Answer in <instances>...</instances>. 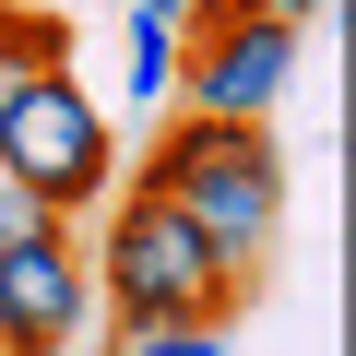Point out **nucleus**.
I'll use <instances>...</instances> for the list:
<instances>
[{
  "instance_id": "nucleus-1",
  "label": "nucleus",
  "mask_w": 356,
  "mask_h": 356,
  "mask_svg": "<svg viewBox=\"0 0 356 356\" xmlns=\"http://www.w3.org/2000/svg\"><path fill=\"white\" fill-rule=\"evenodd\" d=\"M143 191H166L214 238V261L250 285L273 261V238H285V143H273V119H202V107H178V131H154V154H143Z\"/></svg>"
},
{
  "instance_id": "nucleus-2",
  "label": "nucleus",
  "mask_w": 356,
  "mask_h": 356,
  "mask_svg": "<svg viewBox=\"0 0 356 356\" xmlns=\"http://www.w3.org/2000/svg\"><path fill=\"white\" fill-rule=\"evenodd\" d=\"M83 273H95V309H107V332H154V321H226L238 309V273L214 261V238L178 214L166 191H119V214H107V238L83 250Z\"/></svg>"
},
{
  "instance_id": "nucleus-3",
  "label": "nucleus",
  "mask_w": 356,
  "mask_h": 356,
  "mask_svg": "<svg viewBox=\"0 0 356 356\" xmlns=\"http://www.w3.org/2000/svg\"><path fill=\"white\" fill-rule=\"evenodd\" d=\"M0 178L36 191L48 214H95V202L119 191V131H107V107L72 83V60L0 83Z\"/></svg>"
},
{
  "instance_id": "nucleus-4",
  "label": "nucleus",
  "mask_w": 356,
  "mask_h": 356,
  "mask_svg": "<svg viewBox=\"0 0 356 356\" xmlns=\"http://www.w3.org/2000/svg\"><path fill=\"white\" fill-rule=\"evenodd\" d=\"M309 60V24L285 13H250V0H191V24H178V107L202 119H273L285 83Z\"/></svg>"
},
{
  "instance_id": "nucleus-5",
  "label": "nucleus",
  "mask_w": 356,
  "mask_h": 356,
  "mask_svg": "<svg viewBox=\"0 0 356 356\" xmlns=\"http://www.w3.org/2000/svg\"><path fill=\"white\" fill-rule=\"evenodd\" d=\"M95 321V273L72 250V226H36L0 250V356H72Z\"/></svg>"
},
{
  "instance_id": "nucleus-6",
  "label": "nucleus",
  "mask_w": 356,
  "mask_h": 356,
  "mask_svg": "<svg viewBox=\"0 0 356 356\" xmlns=\"http://www.w3.org/2000/svg\"><path fill=\"white\" fill-rule=\"evenodd\" d=\"M119 48H131L119 95H131V107H166V95H178V24H143V13H131V24H119Z\"/></svg>"
},
{
  "instance_id": "nucleus-7",
  "label": "nucleus",
  "mask_w": 356,
  "mask_h": 356,
  "mask_svg": "<svg viewBox=\"0 0 356 356\" xmlns=\"http://www.w3.org/2000/svg\"><path fill=\"white\" fill-rule=\"evenodd\" d=\"M60 60H72V24H60V13H13V0H0V83L60 72Z\"/></svg>"
},
{
  "instance_id": "nucleus-8",
  "label": "nucleus",
  "mask_w": 356,
  "mask_h": 356,
  "mask_svg": "<svg viewBox=\"0 0 356 356\" xmlns=\"http://www.w3.org/2000/svg\"><path fill=\"white\" fill-rule=\"evenodd\" d=\"M119 356H226V321H154V332H119Z\"/></svg>"
},
{
  "instance_id": "nucleus-9",
  "label": "nucleus",
  "mask_w": 356,
  "mask_h": 356,
  "mask_svg": "<svg viewBox=\"0 0 356 356\" xmlns=\"http://www.w3.org/2000/svg\"><path fill=\"white\" fill-rule=\"evenodd\" d=\"M36 226H72V214H48L36 191H13V178H0V250H13V238H36Z\"/></svg>"
},
{
  "instance_id": "nucleus-10",
  "label": "nucleus",
  "mask_w": 356,
  "mask_h": 356,
  "mask_svg": "<svg viewBox=\"0 0 356 356\" xmlns=\"http://www.w3.org/2000/svg\"><path fill=\"white\" fill-rule=\"evenodd\" d=\"M250 13H285V24H321L332 0H250Z\"/></svg>"
},
{
  "instance_id": "nucleus-11",
  "label": "nucleus",
  "mask_w": 356,
  "mask_h": 356,
  "mask_svg": "<svg viewBox=\"0 0 356 356\" xmlns=\"http://www.w3.org/2000/svg\"><path fill=\"white\" fill-rule=\"evenodd\" d=\"M131 13H143V24H191V0H131Z\"/></svg>"
}]
</instances>
